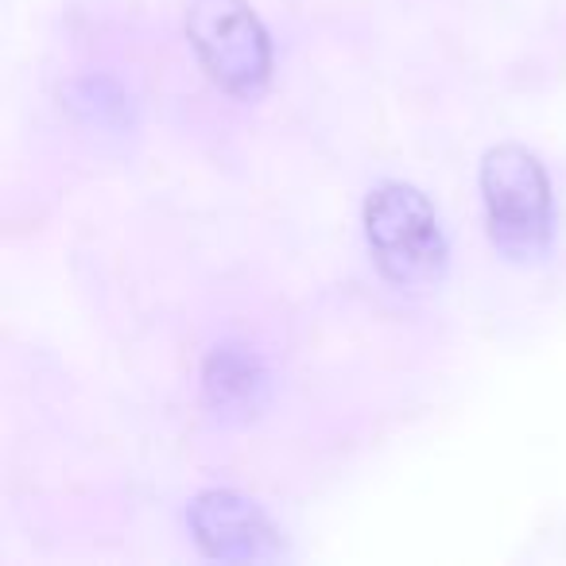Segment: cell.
Wrapping results in <instances>:
<instances>
[{"mask_svg":"<svg viewBox=\"0 0 566 566\" xmlns=\"http://www.w3.org/2000/svg\"><path fill=\"white\" fill-rule=\"evenodd\" d=\"M365 233L380 275L423 292L447 272V237L434 206L408 182H380L365 202Z\"/></svg>","mask_w":566,"mask_h":566,"instance_id":"cell-1","label":"cell"},{"mask_svg":"<svg viewBox=\"0 0 566 566\" xmlns=\"http://www.w3.org/2000/svg\"><path fill=\"white\" fill-rule=\"evenodd\" d=\"M489 237L509 256H535L551 237V182L543 164L520 144H496L481 159Z\"/></svg>","mask_w":566,"mask_h":566,"instance_id":"cell-2","label":"cell"},{"mask_svg":"<svg viewBox=\"0 0 566 566\" xmlns=\"http://www.w3.org/2000/svg\"><path fill=\"white\" fill-rule=\"evenodd\" d=\"M187 35L198 63L233 97H256L272 74V43L244 0H190Z\"/></svg>","mask_w":566,"mask_h":566,"instance_id":"cell-3","label":"cell"},{"mask_svg":"<svg viewBox=\"0 0 566 566\" xmlns=\"http://www.w3.org/2000/svg\"><path fill=\"white\" fill-rule=\"evenodd\" d=\"M190 532L206 558L218 563H260L280 555V532L268 524L249 496L213 489L190 504Z\"/></svg>","mask_w":566,"mask_h":566,"instance_id":"cell-4","label":"cell"},{"mask_svg":"<svg viewBox=\"0 0 566 566\" xmlns=\"http://www.w3.org/2000/svg\"><path fill=\"white\" fill-rule=\"evenodd\" d=\"M264 396V369L241 346H221L206 361V400L213 411H252Z\"/></svg>","mask_w":566,"mask_h":566,"instance_id":"cell-5","label":"cell"}]
</instances>
